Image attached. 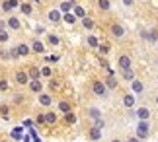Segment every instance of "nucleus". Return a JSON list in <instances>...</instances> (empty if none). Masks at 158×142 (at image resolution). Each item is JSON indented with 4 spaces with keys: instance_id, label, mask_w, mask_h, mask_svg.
<instances>
[{
    "instance_id": "obj_26",
    "label": "nucleus",
    "mask_w": 158,
    "mask_h": 142,
    "mask_svg": "<svg viewBox=\"0 0 158 142\" xmlns=\"http://www.w3.org/2000/svg\"><path fill=\"white\" fill-rule=\"evenodd\" d=\"M121 76H123V80H129V82H131V80L135 78V70H133V66H131V68L121 70Z\"/></svg>"
},
{
    "instance_id": "obj_12",
    "label": "nucleus",
    "mask_w": 158,
    "mask_h": 142,
    "mask_svg": "<svg viewBox=\"0 0 158 142\" xmlns=\"http://www.w3.org/2000/svg\"><path fill=\"white\" fill-rule=\"evenodd\" d=\"M43 119H45V125H57L59 115L55 111H47V113H43Z\"/></svg>"
},
{
    "instance_id": "obj_18",
    "label": "nucleus",
    "mask_w": 158,
    "mask_h": 142,
    "mask_svg": "<svg viewBox=\"0 0 158 142\" xmlns=\"http://www.w3.org/2000/svg\"><path fill=\"white\" fill-rule=\"evenodd\" d=\"M39 103L43 107H49L51 103H53V95L51 94H43V91H41V94H39Z\"/></svg>"
},
{
    "instance_id": "obj_28",
    "label": "nucleus",
    "mask_w": 158,
    "mask_h": 142,
    "mask_svg": "<svg viewBox=\"0 0 158 142\" xmlns=\"http://www.w3.org/2000/svg\"><path fill=\"white\" fill-rule=\"evenodd\" d=\"M10 41V29L2 27L0 29V43H8Z\"/></svg>"
},
{
    "instance_id": "obj_20",
    "label": "nucleus",
    "mask_w": 158,
    "mask_h": 142,
    "mask_svg": "<svg viewBox=\"0 0 158 142\" xmlns=\"http://www.w3.org/2000/svg\"><path fill=\"white\" fill-rule=\"evenodd\" d=\"M86 113H88V117H90V119H100V117H104V113H102V109H98V107H88V111H86Z\"/></svg>"
},
{
    "instance_id": "obj_8",
    "label": "nucleus",
    "mask_w": 158,
    "mask_h": 142,
    "mask_svg": "<svg viewBox=\"0 0 158 142\" xmlns=\"http://www.w3.org/2000/svg\"><path fill=\"white\" fill-rule=\"evenodd\" d=\"M27 86H29V91H33V94H41V91H43V82H41V78L29 80Z\"/></svg>"
},
{
    "instance_id": "obj_43",
    "label": "nucleus",
    "mask_w": 158,
    "mask_h": 142,
    "mask_svg": "<svg viewBox=\"0 0 158 142\" xmlns=\"http://www.w3.org/2000/svg\"><path fill=\"white\" fill-rule=\"evenodd\" d=\"M35 123H37V125H43V123H45V119H43V113H39V115H37V119H35Z\"/></svg>"
},
{
    "instance_id": "obj_27",
    "label": "nucleus",
    "mask_w": 158,
    "mask_h": 142,
    "mask_svg": "<svg viewBox=\"0 0 158 142\" xmlns=\"http://www.w3.org/2000/svg\"><path fill=\"white\" fill-rule=\"evenodd\" d=\"M63 115H64V123H66V125H74V123H76V115L72 113V111H69V113H63Z\"/></svg>"
},
{
    "instance_id": "obj_41",
    "label": "nucleus",
    "mask_w": 158,
    "mask_h": 142,
    "mask_svg": "<svg viewBox=\"0 0 158 142\" xmlns=\"http://www.w3.org/2000/svg\"><path fill=\"white\" fill-rule=\"evenodd\" d=\"M49 88L55 91V90H59V82L57 80H53V76H51V80H49Z\"/></svg>"
},
{
    "instance_id": "obj_10",
    "label": "nucleus",
    "mask_w": 158,
    "mask_h": 142,
    "mask_svg": "<svg viewBox=\"0 0 158 142\" xmlns=\"http://www.w3.org/2000/svg\"><path fill=\"white\" fill-rule=\"evenodd\" d=\"M143 91H144V84L141 82V80L133 78V80H131V94L139 95V94H143Z\"/></svg>"
},
{
    "instance_id": "obj_39",
    "label": "nucleus",
    "mask_w": 158,
    "mask_h": 142,
    "mask_svg": "<svg viewBox=\"0 0 158 142\" xmlns=\"http://www.w3.org/2000/svg\"><path fill=\"white\" fill-rule=\"evenodd\" d=\"M23 99H26V95H22V94H16V95H14V103H16V105L23 103Z\"/></svg>"
},
{
    "instance_id": "obj_30",
    "label": "nucleus",
    "mask_w": 158,
    "mask_h": 142,
    "mask_svg": "<svg viewBox=\"0 0 158 142\" xmlns=\"http://www.w3.org/2000/svg\"><path fill=\"white\" fill-rule=\"evenodd\" d=\"M72 10H74V16L76 18H84V16H86V10H84L82 6H78V4H74V8H72Z\"/></svg>"
},
{
    "instance_id": "obj_36",
    "label": "nucleus",
    "mask_w": 158,
    "mask_h": 142,
    "mask_svg": "<svg viewBox=\"0 0 158 142\" xmlns=\"http://www.w3.org/2000/svg\"><path fill=\"white\" fill-rule=\"evenodd\" d=\"M0 60H12L10 59V49H0Z\"/></svg>"
},
{
    "instance_id": "obj_22",
    "label": "nucleus",
    "mask_w": 158,
    "mask_h": 142,
    "mask_svg": "<svg viewBox=\"0 0 158 142\" xmlns=\"http://www.w3.org/2000/svg\"><path fill=\"white\" fill-rule=\"evenodd\" d=\"M72 8H74L72 2H60L59 4V12H60V14H69V12H72Z\"/></svg>"
},
{
    "instance_id": "obj_38",
    "label": "nucleus",
    "mask_w": 158,
    "mask_h": 142,
    "mask_svg": "<svg viewBox=\"0 0 158 142\" xmlns=\"http://www.w3.org/2000/svg\"><path fill=\"white\" fill-rule=\"evenodd\" d=\"M8 113H10V107L0 103V115H2V117H8Z\"/></svg>"
},
{
    "instance_id": "obj_2",
    "label": "nucleus",
    "mask_w": 158,
    "mask_h": 142,
    "mask_svg": "<svg viewBox=\"0 0 158 142\" xmlns=\"http://www.w3.org/2000/svg\"><path fill=\"white\" fill-rule=\"evenodd\" d=\"M92 91H94V95H98V97H106L107 95V88H106V84L102 82V80H94L92 82Z\"/></svg>"
},
{
    "instance_id": "obj_16",
    "label": "nucleus",
    "mask_w": 158,
    "mask_h": 142,
    "mask_svg": "<svg viewBox=\"0 0 158 142\" xmlns=\"http://www.w3.org/2000/svg\"><path fill=\"white\" fill-rule=\"evenodd\" d=\"M47 18H49V22H51V23H59L60 20H63V14H60L59 10H49Z\"/></svg>"
},
{
    "instance_id": "obj_49",
    "label": "nucleus",
    "mask_w": 158,
    "mask_h": 142,
    "mask_svg": "<svg viewBox=\"0 0 158 142\" xmlns=\"http://www.w3.org/2000/svg\"><path fill=\"white\" fill-rule=\"evenodd\" d=\"M0 103H2V95H0Z\"/></svg>"
},
{
    "instance_id": "obj_35",
    "label": "nucleus",
    "mask_w": 158,
    "mask_h": 142,
    "mask_svg": "<svg viewBox=\"0 0 158 142\" xmlns=\"http://www.w3.org/2000/svg\"><path fill=\"white\" fill-rule=\"evenodd\" d=\"M98 6H100L104 12H107L109 8H111V2H109V0H98Z\"/></svg>"
},
{
    "instance_id": "obj_3",
    "label": "nucleus",
    "mask_w": 158,
    "mask_h": 142,
    "mask_svg": "<svg viewBox=\"0 0 158 142\" xmlns=\"http://www.w3.org/2000/svg\"><path fill=\"white\" fill-rule=\"evenodd\" d=\"M6 29H12V31H20L22 29V22L18 16H10L8 20H6Z\"/></svg>"
},
{
    "instance_id": "obj_14",
    "label": "nucleus",
    "mask_w": 158,
    "mask_h": 142,
    "mask_svg": "<svg viewBox=\"0 0 158 142\" xmlns=\"http://www.w3.org/2000/svg\"><path fill=\"white\" fill-rule=\"evenodd\" d=\"M16 51L20 57H27V55H31V49H29L27 43H20V45H16Z\"/></svg>"
},
{
    "instance_id": "obj_33",
    "label": "nucleus",
    "mask_w": 158,
    "mask_h": 142,
    "mask_svg": "<svg viewBox=\"0 0 158 142\" xmlns=\"http://www.w3.org/2000/svg\"><path fill=\"white\" fill-rule=\"evenodd\" d=\"M94 127H96V128H100V131H104V128H106V121H104V117H100V119H94Z\"/></svg>"
},
{
    "instance_id": "obj_48",
    "label": "nucleus",
    "mask_w": 158,
    "mask_h": 142,
    "mask_svg": "<svg viewBox=\"0 0 158 142\" xmlns=\"http://www.w3.org/2000/svg\"><path fill=\"white\" fill-rule=\"evenodd\" d=\"M111 142H121V140H117V138H115V140H111Z\"/></svg>"
},
{
    "instance_id": "obj_34",
    "label": "nucleus",
    "mask_w": 158,
    "mask_h": 142,
    "mask_svg": "<svg viewBox=\"0 0 158 142\" xmlns=\"http://www.w3.org/2000/svg\"><path fill=\"white\" fill-rule=\"evenodd\" d=\"M22 131H23L22 127H16L14 131H12V138H14V140H22Z\"/></svg>"
},
{
    "instance_id": "obj_21",
    "label": "nucleus",
    "mask_w": 158,
    "mask_h": 142,
    "mask_svg": "<svg viewBox=\"0 0 158 142\" xmlns=\"http://www.w3.org/2000/svg\"><path fill=\"white\" fill-rule=\"evenodd\" d=\"M26 72H27V76H29V80L41 78V70H39V66H29V68H27Z\"/></svg>"
},
{
    "instance_id": "obj_11",
    "label": "nucleus",
    "mask_w": 158,
    "mask_h": 142,
    "mask_svg": "<svg viewBox=\"0 0 158 142\" xmlns=\"http://www.w3.org/2000/svg\"><path fill=\"white\" fill-rule=\"evenodd\" d=\"M135 115L139 117V121H150V109L148 107H139L137 111H135Z\"/></svg>"
},
{
    "instance_id": "obj_9",
    "label": "nucleus",
    "mask_w": 158,
    "mask_h": 142,
    "mask_svg": "<svg viewBox=\"0 0 158 142\" xmlns=\"http://www.w3.org/2000/svg\"><path fill=\"white\" fill-rule=\"evenodd\" d=\"M117 66H119V70H125V68H131L133 66V60L129 55H121V57L117 59Z\"/></svg>"
},
{
    "instance_id": "obj_23",
    "label": "nucleus",
    "mask_w": 158,
    "mask_h": 142,
    "mask_svg": "<svg viewBox=\"0 0 158 142\" xmlns=\"http://www.w3.org/2000/svg\"><path fill=\"white\" fill-rule=\"evenodd\" d=\"M88 136H90V140H100L102 138V131H100V128H96V127H92L88 131Z\"/></svg>"
},
{
    "instance_id": "obj_31",
    "label": "nucleus",
    "mask_w": 158,
    "mask_h": 142,
    "mask_svg": "<svg viewBox=\"0 0 158 142\" xmlns=\"http://www.w3.org/2000/svg\"><path fill=\"white\" fill-rule=\"evenodd\" d=\"M47 43H49V45H59L60 39H59L55 33H49V35H47Z\"/></svg>"
},
{
    "instance_id": "obj_15",
    "label": "nucleus",
    "mask_w": 158,
    "mask_h": 142,
    "mask_svg": "<svg viewBox=\"0 0 158 142\" xmlns=\"http://www.w3.org/2000/svg\"><path fill=\"white\" fill-rule=\"evenodd\" d=\"M104 84H106V88H107V90H115V88H117V86H119L117 78H115L113 74H109V76H107V78L104 80Z\"/></svg>"
},
{
    "instance_id": "obj_45",
    "label": "nucleus",
    "mask_w": 158,
    "mask_h": 142,
    "mask_svg": "<svg viewBox=\"0 0 158 142\" xmlns=\"http://www.w3.org/2000/svg\"><path fill=\"white\" fill-rule=\"evenodd\" d=\"M127 142H141V140H139L137 136H133V138H129V140H127Z\"/></svg>"
},
{
    "instance_id": "obj_4",
    "label": "nucleus",
    "mask_w": 158,
    "mask_h": 142,
    "mask_svg": "<svg viewBox=\"0 0 158 142\" xmlns=\"http://www.w3.org/2000/svg\"><path fill=\"white\" fill-rule=\"evenodd\" d=\"M109 33H111V37H115V39H123L125 37V27L121 26V23H111Z\"/></svg>"
},
{
    "instance_id": "obj_42",
    "label": "nucleus",
    "mask_w": 158,
    "mask_h": 142,
    "mask_svg": "<svg viewBox=\"0 0 158 142\" xmlns=\"http://www.w3.org/2000/svg\"><path fill=\"white\" fill-rule=\"evenodd\" d=\"M98 51H100L102 55H107V53H109V45H98Z\"/></svg>"
},
{
    "instance_id": "obj_17",
    "label": "nucleus",
    "mask_w": 158,
    "mask_h": 142,
    "mask_svg": "<svg viewBox=\"0 0 158 142\" xmlns=\"http://www.w3.org/2000/svg\"><path fill=\"white\" fill-rule=\"evenodd\" d=\"M18 8H20V12L23 16H31L33 14V6L29 4V2H20V6H18Z\"/></svg>"
},
{
    "instance_id": "obj_47",
    "label": "nucleus",
    "mask_w": 158,
    "mask_h": 142,
    "mask_svg": "<svg viewBox=\"0 0 158 142\" xmlns=\"http://www.w3.org/2000/svg\"><path fill=\"white\" fill-rule=\"evenodd\" d=\"M154 101H156V105H158V95H156V97H154Z\"/></svg>"
},
{
    "instance_id": "obj_25",
    "label": "nucleus",
    "mask_w": 158,
    "mask_h": 142,
    "mask_svg": "<svg viewBox=\"0 0 158 142\" xmlns=\"http://www.w3.org/2000/svg\"><path fill=\"white\" fill-rule=\"evenodd\" d=\"M80 22H82V26H84V29H94V20L92 18H88V16H84V18H80Z\"/></svg>"
},
{
    "instance_id": "obj_44",
    "label": "nucleus",
    "mask_w": 158,
    "mask_h": 142,
    "mask_svg": "<svg viewBox=\"0 0 158 142\" xmlns=\"http://www.w3.org/2000/svg\"><path fill=\"white\" fill-rule=\"evenodd\" d=\"M123 4L125 6H133V4H135V0H123Z\"/></svg>"
},
{
    "instance_id": "obj_19",
    "label": "nucleus",
    "mask_w": 158,
    "mask_h": 142,
    "mask_svg": "<svg viewBox=\"0 0 158 142\" xmlns=\"http://www.w3.org/2000/svg\"><path fill=\"white\" fill-rule=\"evenodd\" d=\"M135 94H125L123 95V105L127 107V109H131V107H135Z\"/></svg>"
},
{
    "instance_id": "obj_13",
    "label": "nucleus",
    "mask_w": 158,
    "mask_h": 142,
    "mask_svg": "<svg viewBox=\"0 0 158 142\" xmlns=\"http://www.w3.org/2000/svg\"><path fill=\"white\" fill-rule=\"evenodd\" d=\"M143 39L148 43H156L158 41V29H150V31H143Z\"/></svg>"
},
{
    "instance_id": "obj_46",
    "label": "nucleus",
    "mask_w": 158,
    "mask_h": 142,
    "mask_svg": "<svg viewBox=\"0 0 158 142\" xmlns=\"http://www.w3.org/2000/svg\"><path fill=\"white\" fill-rule=\"evenodd\" d=\"M2 27H6V20H0V29Z\"/></svg>"
},
{
    "instance_id": "obj_6",
    "label": "nucleus",
    "mask_w": 158,
    "mask_h": 142,
    "mask_svg": "<svg viewBox=\"0 0 158 142\" xmlns=\"http://www.w3.org/2000/svg\"><path fill=\"white\" fill-rule=\"evenodd\" d=\"M29 49H31V53H35V55H43L45 53V43L41 39H33L31 45H29Z\"/></svg>"
},
{
    "instance_id": "obj_50",
    "label": "nucleus",
    "mask_w": 158,
    "mask_h": 142,
    "mask_svg": "<svg viewBox=\"0 0 158 142\" xmlns=\"http://www.w3.org/2000/svg\"><path fill=\"white\" fill-rule=\"evenodd\" d=\"M0 142H8V140H0Z\"/></svg>"
},
{
    "instance_id": "obj_37",
    "label": "nucleus",
    "mask_w": 158,
    "mask_h": 142,
    "mask_svg": "<svg viewBox=\"0 0 158 142\" xmlns=\"http://www.w3.org/2000/svg\"><path fill=\"white\" fill-rule=\"evenodd\" d=\"M63 18H64V22H66V23H76V20H78V18H76L74 14H70V12H69V14H64Z\"/></svg>"
},
{
    "instance_id": "obj_32",
    "label": "nucleus",
    "mask_w": 158,
    "mask_h": 142,
    "mask_svg": "<svg viewBox=\"0 0 158 142\" xmlns=\"http://www.w3.org/2000/svg\"><path fill=\"white\" fill-rule=\"evenodd\" d=\"M41 70V76H43V78H51L53 76V68H51V66H43V68H39Z\"/></svg>"
},
{
    "instance_id": "obj_24",
    "label": "nucleus",
    "mask_w": 158,
    "mask_h": 142,
    "mask_svg": "<svg viewBox=\"0 0 158 142\" xmlns=\"http://www.w3.org/2000/svg\"><path fill=\"white\" fill-rule=\"evenodd\" d=\"M57 109L60 111V113H69V111H72V107H70V103L66 101V99H63V101H59V105H57Z\"/></svg>"
},
{
    "instance_id": "obj_7",
    "label": "nucleus",
    "mask_w": 158,
    "mask_h": 142,
    "mask_svg": "<svg viewBox=\"0 0 158 142\" xmlns=\"http://www.w3.org/2000/svg\"><path fill=\"white\" fill-rule=\"evenodd\" d=\"M18 6H20V0H4L2 6H0V10L6 12V14H10L12 10H16Z\"/></svg>"
},
{
    "instance_id": "obj_29",
    "label": "nucleus",
    "mask_w": 158,
    "mask_h": 142,
    "mask_svg": "<svg viewBox=\"0 0 158 142\" xmlns=\"http://www.w3.org/2000/svg\"><path fill=\"white\" fill-rule=\"evenodd\" d=\"M98 45H100L98 37H96V35H88V47H92V49H98Z\"/></svg>"
},
{
    "instance_id": "obj_40",
    "label": "nucleus",
    "mask_w": 158,
    "mask_h": 142,
    "mask_svg": "<svg viewBox=\"0 0 158 142\" xmlns=\"http://www.w3.org/2000/svg\"><path fill=\"white\" fill-rule=\"evenodd\" d=\"M10 88V84H8V80H0V91H6Z\"/></svg>"
},
{
    "instance_id": "obj_1",
    "label": "nucleus",
    "mask_w": 158,
    "mask_h": 142,
    "mask_svg": "<svg viewBox=\"0 0 158 142\" xmlns=\"http://www.w3.org/2000/svg\"><path fill=\"white\" fill-rule=\"evenodd\" d=\"M137 138L139 140H147L150 136V121H141L137 125Z\"/></svg>"
},
{
    "instance_id": "obj_51",
    "label": "nucleus",
    "mask_w": 158,
    "mask_h": 142,
    "mask_svg": "<svg viewBox=\"0 0 158 142\" xmlns=\"http://www.w3.org/2000/svg\"><path fill=\"white\" fill-rule=\"evenodd\" d=\"M156 66H158V59H156Z\"/></svg>"
},
{
    "instance_id": "obj_5",
    "label": "nucleus",
    "mask_w": 158,
    "mask_h": 142,
    "mask_svg": "<svg viewBox=\"0 0 158 142\" xmlns=\"http://www.w3.org/2000/svg\"><path fill=\"white\" fill-rule=\"evenodd\" d=\"M14 80H16V84H18V86H27L29 76H27V72H26V70H16Z\"/></svg>"
}]
</instances>
